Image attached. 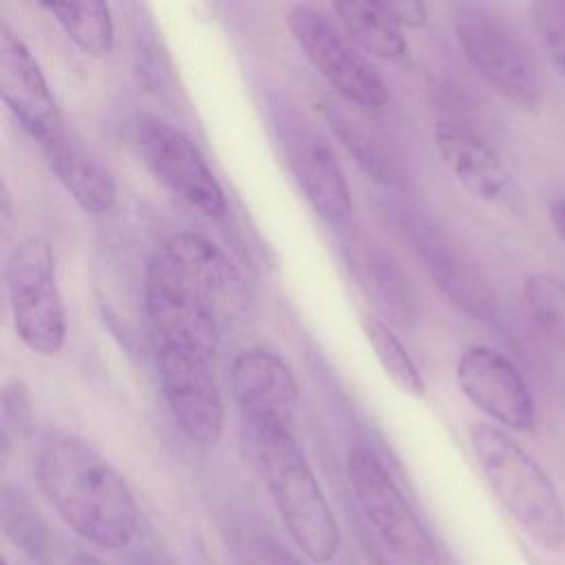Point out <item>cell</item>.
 Returning a JSON list of instances; mask_svg holds the SVG:
<instances>
[{
    "mask_svg": "<svg viewBox=\"0 0 565 565\" xmlns=\"http://www.w3.org/2000/svg\"><path fill=\"white\" fill-rule=\"evenodd\" d=\"M0 95L13 119L40 148L66 130L38 60L7 22H0Z\"/></svg>",
    "mask_w": 565,
    "mask_h": 565,
    "instance_id": "cell-15",
    "label": "cell"
},
{
    "mask_svg": "<svg viewBox=\"0 0 565 565\" xmlns=\"http://www.w3.org/2000/svg\"><path fill=\"white\" fill-rule=\"evenodd\" d=\"M2 565H9V563H7V561H2Z\"/></svg>",
    "mask_w": 565,
    "mask_h": 565,
    "instance_id": "cell-31",
    "label": "cell"
},
{
    "mask_svg": "<svg viewBox=\"0 0 565 565\" xmlns=\"http://www.w3.org/2000/svg\"><path fill=\"white\" fill-rule=\"evenodd\" d=\"M342 254L358 287L391 322L406 327L417 320V294L391 252L364 234H351Z\"/></svg>",
    "mask_w": 565,
    "mask_h": 565,
    "instance_id": "cell-17",
    "label": "cell"
},
{
    "mask_svg": "<svg viewBox=\"0 0 565 565\" xmlns=\"http://www.w3.org/2000/svg\"><path fill=\"white\" fill-rule=\"evenodd\" d=\"M316 108L331 128L333 137L369 179L391 190H402L406 185L404 161L393 143L377 128H373L371 124H366L364 117L351 113L347 106L329 97H320L316 102Z\"/></svg>",
    "mask_w": 565,
    "mask_h": 565,
    "instance_id": "cell-18",
    "label": "cell"
},
{
    "mask_svg": "<svg viewBox=\"0 0 565 565\" xmlns=\"http://www.w3.org/2000/svg\"><path fill=\"white\" fill-rule=\"evenodd\" d=\"M132 143L150 174L199 214L218 221L227 214V199L194 141L157 115H137Z\"/></svg>",
    "mask_w": 565,
    "mask_h": 565,
    "instance_id": "cell-9",
    "label": "cell"
},
{
    "mask_svg": "<svg viewBox=\"0 0 565 565\" xmlns=\"http://www.w3.org/2000/svg\"><path fill=\"white\" fill-rule=\"evenodd\" d=\"M547 216H550V223H552L554 234H556L558 241L565 245V196L554 199V201L550 203Z\"/></svg>",
    "mask_w": 565,
    "mask_h": 565,
    "instance_id": "cell-29",
    "label": "cell"
},
{
    "mask_svg": "<svg viewBox=\"0 0 565 565\" xmlns=\"http://www.w3.org/2000/svg\"><path fill=\"white\" fill-rule=\"evenodd\" d=\"M360 327L364 331L366 342L371 344V349L375 353V360L384 369L386 377L402 393H406L411 397H424L426 395V384L419 375V369L413 362V358L408 355L406 347L399 342V338L388 329V324L377 320V318L362 316Z\"/></svg>",
    "mask_w": 565,
    "mask_h": 565,
    "instance_id": "cell-23",
    "label": "cell"
},
{
    "mask_svg": "<svg viewBox=\"0 0 565 565\" xmlns=\"http://www.w3.org/2000/svg\"><path fill=\"white\" fill-rule=\"evenodd\" d=\"M152 565H163V563H152Z\"/></svg>",
    "mask_w": 565,
    "mask_h": 565,
    "instance_id": "cell-32",
    "label": "cell"
},
{
    "mask_svg": "<svg viewBox=\"0 0 565 565\" xmlns=\"http://www.w3.org/2000/svg\"><path fill=\"white\" fill-rule=\"evenodd\" d=\"M42 7L55 18L68 40L90 57H104L115 44L113 11L106 2H42Z\"/></svg>",
    "mask_w": 565,
    "mask_h": 565,
    "instance_id": "cell-21",
    "label": "cell"
},
{
    "mask_svg": "<svg viewBox=\"0 0 565 565\" xmlns=\"http://www.w3.org/2000/svg\"><path fill=\"white\" fill-rule=\"evenodd\" d=\"M455 377L463 397L492 422L516 433L534 428V395L512 360L497 349L466 347L457 360Z\"/></svg>",
    "mask_w": 565,
    "mask_h": 565,
    "instance_id": "cell-14",
    "label": "cell"
},
{
    "mask_svg": "<svg viewBox=\"0 0 565 565\" xmlns=\"http://www.w3.org/2000/svg\"><path fill=\"white\" fill-rule=\"evenodd\" d=\"M42 152L62 188L86 214L104 216L113 210L117 190L110 172L68 132V128L44 143Z\"/></svg>",
    "mask_w": 565,
    "mask_h": 565,
    "instance_id": "cell-19",
    "label": "cell"
},
{
    "mask_svg": "<svg viewBox=\"0 0 565 565\" xmlns=\"http://www.w3.org/2000/svg\"><path fill=\"white\" fill-rule=\"evenodd\" d=\"M66 565H106L104 561L99 558H93V556H86V554H79V556H73L66 561Z\"/></svg>",
    "mask_w": 565,
    "mask_h": 565,
    "instance_id": "cell-30",
    "label": "cell"
},
{
    "mask_svg": "<svg viewBox=\"0 0 565 565\" xmlns=\"http://www.w3.org/2000/svg\"><path fill=\"white\" fill-rule=\"evenodd\" d=\"M333 11L347 38L364 53L382 60H399L406 53V38L382 2H335Z\"/></svg>",
    "mask_w": 565,
    "mask_h": 565,
    "instance_id": "cell-20",
    "label": "cell"
},
{
    "mask_svg": "<svg viewBox=\"0 0 565 565\" xmlns=\"http://www.w3.org/2000/svg\"><path fill=\"white\" fill-rule=\"evenodd\" d=\"M525 309L547 342L565 351V278L530 271L521 285Z\"/></svg>",
    "mask_w": 565,
    "mask_h": 565,
    "instance_id": "cell-22",
    "label": "cell"
},
{
    "mask_svg": "<svg viewBox=\"0 0 565 565\" xmlns=\"http://www.w3.org/2000/svg\"><path fill=\"white\" fill-rule=\"evenodd\" d=\"M0 501H2L4 530L22 547H33L38 552V547H42L46 541V530H44L38 512L29 505V501L22 497V492L13 490L11 486L2 488Z\"/></svg>",
    "mask_w": 565,
    "mask_h": 565,
    "instance_id": "cell-25",
    "label": "cell"
},
{
    "mask_svg": "<svg viewBox=\"0 0 565 565\" xmlns=\"http://www.w3.org/2000/svg\"><path fill=\"white\" fill-rule=\"evenodd\" d=\"M347 477L362 514L402 561L411 565H439V552L430 534L375 452L362 446L351 448L347 455Z\"/></svg>",
    "mask_w": 565,
    "mask_h": 565,
    "instance_id": "cell-10",
    "label": "cell"
},
{
    "mask_svg": "<svg viewBox=\"0 0 565 565\" xmlns=\"http://www.w3.org/2000/svg\"><path fill=\"white\" fill-rule=\"evenodd\" d=\"M285 22L305 57L344 104L369 115L384 110L388 102L384 79L324 11L294 4Z\"/></svg>",
    "mask_w": 565,
    "mask_h": 565,
    "instance_id": "cell-7",
    "label": "cell"
},
{
    "mask_svg": "<svg viewBox=\"0 0 565 565\" xmlns=\"http://www.w3.org/2000/svg\"><path fill=\"white\" fill-rule=\"evenodd\" d=\"M212 360L196 351L154 344L157 375L168 411L185 439L196 446H214L225 426V404Z\"/></svg>",
    "mask_w": 565,
    "mask_h": 565,
    "instance_id": "cell-11",
    "label": "cell"
},
{
    "mask_svg": "<svg viewBox=\"0 0 565 565\" xmlns=\"http://www.w3.org/2000/svg\"><path fill=\"white\" fill-rule=\"evenodd\" d=\"M404 236L450 305L483 324L499 318V298L490 280L450 234L426 216L404 214Z\"/></svg>",
    "mask_w": 565,
    "mask_h": 565,
    "instance_id": "cell-12",
    "label": "cell"
},
{
    "mask_svg": "<svg viewBox=\"0 0 565 565\" xmlns=\"http://www.w3.org/2000/svg\"><path fill=\"white\" fill-rule=\"evenodd\" d=\"M457 44L479 77L519 110H536L543 79L532 51L514 29L481 4H457L452 13Z\"/></svg>",
    "mask_w": 565,
    "mask_h": 565,
    "instance_id": "cell-6",
    "label": "cell"
},
{
    "mask_svg": "<svg viewBox=\"0 0 565 565\" xmlns=\"http://www.w3.org/2000/svg\"><path fill=\"white\" fill-rule=\"evenodd\" d=\"M143 309L154 344L214 358L223 329L247 311V285L216 243L179 232L148 258Z\"/></svg>",
    "mask_w": 565,
    "mask_h": 565,
    "instance_id": "cell-1",
    "label": "cell"
},
{
    "mask_svg": "<svg viewBox=\"0 0 565 565\" xmlns=\"http://www.w3.org/2000/svg\"><path fill=\"white\" fill-rule=\"evenodd\" d=\"M4 289L20 342L38 355H57L66 344L68 318L57 285L55 254L46 238L26 236L9 249Z\"/></svg>",
    "mask_w": 565,
    "mask_h": 565,
    "instance_id": "cell-5",
    "label": "cell"
},
{
    "mask_svg": "<svg viewBox=\"0 0 565 565\" xmlns=\"http://www.w3.org/2000/svg\"><path fill=\"white\" fill-rule=\"evenodd\" d=\"M435 148L450 174L472 196L488 203H512L516 185L494 143L463 113L437 106Z\"/></svg>",
    "mask_w": 565,
    "mask_h": 565,
    "instance_id": "cell-13",
    "label": "cell"
},
{
    "mask_svg": "<svg viewBox=\"0 0 565 565\" xmlns=\"http://www.w3.org/2000/svg\"><path fill=\"white\" fill-rule=\"evenodd\" d=\"M470 446L499 503L545 552L565 547V505L543 466L503 428L475 424Z\"/></svg>",
    "mask_w": 565,
    "mask_h": 565,
    "instance_id": "cell-4",
    "label": "cell"
},
{
    "mask_svg": "<svg viewBox=\"0 0 565 565\" xmlns=\"http://www.w3.org/2000/svg\"><path fill=\"white\" fill-rule=\"evenodd\" d=\"M252 463L289 536L316 563L340 550V527L291 428L247 426Z\"/></svg>",
    "mask_w": 565,
    "mask_h": 565,
    "instance_id": "cell-3",
    "label": "cell"
},
{
    "mask_svg": "<svg viewBox=\"0 0 565 565\" xmlns=\"http://www.w3.org/2000/svg\"><path fill=\"white\" fill-rule=\"evenodd\" d=\"M230 386L247 426L291 428L300 388L289 364L265 347H249L230 364Z\"/></svg>",
    "mask_w": 565,
    "mask_h": 565,
    "instance_id": "cell-16",
    "label": "cell"
},
{
    "mask_svg": "<svg viewBox=\"0 0 565 565\" xmlns=\"http://www.w3.org/2000/svg\"><path fill=\"white\" fill-rule=\"evenodd\" d=\"M384 11L393 18V22L399 29H422L428 18V9L424 2H413V0H388L382 2Z\"/></svg>",
    "mask_w": 565,
    "mask_h": 565,
    "instance_id": "cell-28",
    "label": "cell"
},
{
    "mask_svg": "<svg viewBox=\"0 0 565 565\" xmlns=\"http://www.w3.org/2000/svg\"><path fill=\"white\" fill-rule=\"evenodd\" d=\"M2 415H4V424H18V426H26V422L31 419V399L29 393L24 388L22 382L11 380L4 386L2 393Z\"/></svg>",
    "mask_w": 565,
    "mask_h": 565,
    "instance_id": "cell-27",
    "label": "cell"
},
{
    "mask_svg": "<svg viewBox=\"0 0 565 565\" xmlns=\"http://www.w3.org/2000/svg\"><path fill=\"white\" fill-rule=\"evenodd\" d=\"M35 479L60 519L88 543L121 550L139 534L141 514L126 479L84 439H46L35 457Z\"/></svg>",
    "mask_w": 565,
    "mask_h": 565,
    "instance_id": "cell-2",
    "label": "cell"
},
{
    "mask_svg": "<svg viewBox=\"0 0 565 565\" xmlns=\"http://www.w3.org/2000/svg\"><path fill=\"white\" fill-rule=\"evenodd\" d=\"M269 121L282 161L307 203L320 218L342 223L351 212V190L329 139L285 102L269 104Z\"/></svg>",
    "mask_w": 565,
    "mask_h": 565,
    "instance_id": "cell-8",
    "label": "cell"
},
{
    "mask_svg": "<svg viewBox=\"0 0 565 565\" xmlns=\"http://www.w3.org/2000/svg\"><path fill=\"white\" fill-rule=\"evenodd\" d=\"M241 558L245 565H307L289 547L263 532H247L243 536Z\"/></svg>",
    "mask_w": 565,
    "mask_h": 565,
    "instance_id": "cell-26",
    "label": "cell"
},
{
    "mask_svg": "<svg viewBox=\"0 0 565 565\" xmlns=\"http://www.w3.org/2000/svg\"><path fill=\"white\" fill-rule=\"evenodd\" d=\"M530 20L545 55L565 79V2L536 0L530 4Z\"/></svg>",
    "mask_w": 565,
    "mask_h": 565,
    "instance_id": "cell-24",
    "label": "cell"
}]
</instances>
